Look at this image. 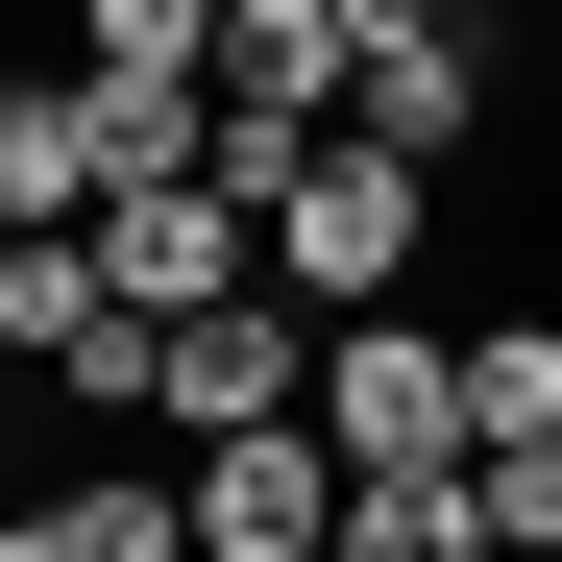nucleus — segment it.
Returning <instances> with one entry per match:
<instances>
[{
  "label": "nucleus",
  "instance_id": "nucleus-1",
  "mask_svg": "<svg viewBox=\"0 0 562 562\" xmlns=\"http://www.w3.org/2000/svg\"><path fill=\"white\" fill-rule=\"evenodd\" d=\"M416 245H440V171H416V147H367V123H318V147H294V196H269V294L392 318V294H416Z\"/></svg>",
  "mask_w": 562,
  "mask_h": 562
},
{
  "label": "nucleus",
  "instance_id": "nucleus-2",
  "mask_svg": "<svg viewBox=\"0 0 562 562\" xmlns=\"http://www.w3.org/2000/svg\"><path fill=\"white\" fill-rule=\"evenodd\" d=\"M0 367L74 416H147V294L99 269V221H0Z\"/></svg>",
  "mask_w": 562,
  "mask_h": 562
},
{
  "label": "nucleus",
  "instance_id": "nucleus-3",
  "mask_svg": "<svg viewBox=\"0 0 562 562\" xmlns=\"http://www.w3.org/2000/svg\"><path fill=\"white\" fill-rule=\"evenodd\" d=\"M147 416H171V440L318 416V294H221V318H147Z\"/></svg>",
  "mask_w": 562,
  "mask_h": 562
},
{
  "label": "nucleus",
  "instance_id": "nucleus-4",
  "mask_svg": "<svg viewBox=\"0 0 562 562\" xmlns=\"http://www.w3.org/2000/svg\"><path fill=\"white\" fill-rule=\"evenodd\" d=\"M318 440L342 464H464V342L392 294V318H318Z\"/></svg>",
  "mask_w": 562,
  "mask_h": 562
},
{
  "label": "nucleus",
  "instance_id": "nucleus-5",
  "mask_svg": "<svg viewBox=\"0 0 562 562\" xmlns=\"http://www.w3.org/2000/svg\"><path fill=\"white\" fill-rule=\"evenodd\" d=\"M99 269L147 318H221V294H269V221L221 196V171H123V196H99Z\"/></svg>",
  "mask_w": 562,
  "mask_h": 562
},
{
  "label": "nucleus",
  "instance_id": "nucleus-6",
  "mask_svg": "<svg viewBox=\"0 0 562 562\" xmlns=\"http://www.w3.org/2000/svg\"><path fill=\"white\" fill-rule=\"evenodd\" d=\"M318 538H342V440H318V416L196 440V562H318Z\"/></svg>",
  "mask_w": 562,
  "mask_h": 562
},
{
  "label": "nucleus",
  "instance_id": "nucleus-7",
  "mask_svg": "<svg viewBox=\"0 0 562 562\" xmlns=\"http://www.w3.org/2000/svg\"><path fill=\"white\" fill-rule=\"evenodd\" d=\"M342 123H367V147H416V171H464V147L514 123V74H490V25H392V49L342 74Z\"/></svg>",
  "mask_w": 562,
  "mask_h": 562
},
{
  "label": "nucleus",
  "instance_id": "nucleus-8",
  "mask_svg": "<svg viewBox=\"0 0 562 562\" xmlns=\"http://www.w3.org/2000/svg\"><path fill=\"white\" fill-rule=\"evenodd\" d=\"M342 74H367V25H342V0H221V99L342 123Z\"/></svg>",
  "mask_w": 562,
  "mask_h": 562
},
{
  "label": "nucleus",
  "instance_id": "nucleus-9",
  "mask_svg": "<svg viewBox=\"0 0 562 562\" xmlns=\"http://www.w3.org/2000/svg\"><path fill=\"white\" fill-rule=\"evenodd\" d=\"M0 221H99V74H0Z\"/></svg>",
  "mask_w": 562,
  "mask_h": 562
},
{
  "label": "nucleus",
  "instance_id": "nucleus-10",
  "mask_svg": "<svg viewBox=\"0 0 562 562\" xmlns=\"http://www.w3.org/2000/svg\"><path fill=\"white\" fill-rule=\"evenodd\" d=\"M342 562H490V490L464 464H342Z\"/></svg>",
  "mask_w": 562,
  "mask_h": 562
},
{
  "label": "nucleus",
  "instance_id": "nucleus-11",
  "mask_svg": "<svg viewBox=\"0 0 562 562\" xmlns=\"http://www.w3.org/2000/svg\"><path fill=\"white\" fill-rule=\"evenodd\" d=\"M464 440H562V294L464 318Z\"/></svg>",
  "mask_w": 562,
  "mask_h": 562
},
{
  "label": "nucleus",
  "instance_id": "nucleus-12",
  "mask_svg": "<svg viewBox=\"0 0 562 562\" xmlns=\"http://www.w3.org/2000/svg\"><path fill=\"white\" fill-rule=\"evenodd\" d=\"M74 562H196V464H74Z\"/></svg>",
  "mask_w": 562,
  "mask_h": 562
},
{
  "label": "nucleus",
  "instance_id": "nucleus-13",
  "mask_svg": "<svg viewBox=\"0 0 562 562\" xmlns=\"http://www.w3.org/2000/svg\"><path fill=\"white\" fill-rule=\"evenodd\" d=\"M74 74H221V0H74Z\"/></svg>",
  "mask_w": 562,
  "mask_h": 562
},
{
  "label": "nucleus",
  "instance_id": "nucleus-14",
  "mask_svg": "<svg viewBox=\"0 0 562 562\" xmlns=\"http://www.w3.org/2000/svg\"><path fill=\"white\" fill-rule=\"evenodd\" d=\"M464 490H490V562H562V440H464Z\"/></svg>",
  "mask_w": 562,
  "mask_h": 562
},
{
  "label": "nucleus",
  "instance_id": "nucleus-15",
  "mask_svg": "<svg viewBox=\"0 0 562 562\" xmlns=\"http://www.w3.org/2000/svg\"><path fill=\"white\" fill-rule=\"evenodd\" d=\"M342 25H367V49H392V25H490V0H342Z\"/></svg>",
  "mask_w": 562,
  "mask_h": 562
},
{
  "label": "nucleus",
  "instance_id": "nucleus-16",
  "mask_svg": "<svg viewBox=\"0 0 562 562\" xmlns=\"http://www.w3.org/2000/svg\"><path fill=\"white\" fill-rule=\"evenodd\" d=\"M0 562H74V514H49V490H25V514H0Z\"/></svg>",
  "mask_w": 562,
  "mask_h": 562
},
{
  "label": "nucleus",
  "instance_id": "nucleus-17",
  "mask_svg": "<svg viewBox=\"0 0 562 562\" xmlns=\"http://www.w3.org/2000/svg\"><path fill=\"white\" fill-rule=\"evenodd\" d=\"M318 562H342V538H318Z\"/></svg>",
  "mask_w": 562,
  "mask_h": 562
}]
</instances>
